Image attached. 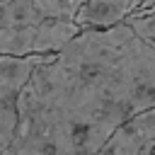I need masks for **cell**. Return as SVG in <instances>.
<instances>
[{"label": "cell", "instance_id": "obj_4", "mask_svg": "<svg viewBox=\"0 0 155 155\" xmlns=\"http://www.w3.org/2000/svg\"><path fill=\"white\" fill-rule=\"evenodd\" d=\"M155 143V109H148L121 124L97 155H153Z\"/></svg>", "mask_w": 155, "mask_h": 155}, {"label": "cell", "instance_id": "obj_2", "mask_svg": "<svg viewBox=\"0 0 155 155\" xmlns=\"http://www.w3.org/2000/svg\"><path fill=\"white\" fill-rule=\"evenodd\" d=\"M80 31L75 22L41 17L34 0H0V56L58 53Z\"/></svg>", "mask_w": 155, "mask_h": 155}, {"label": "cell", "instance_id": "obj_1", "mask_svg": "<svg viewBox=\"0 0 155 155\" xmlns=\"http://www.w3.org/2000/svg\"><path fill=\"white\" fill-rule=\"evenodd\" d=\"M148 109H155V46L126 22L85 29L34 68L5 155H97Z\"/></svg>", "mask_w": 155, "mask_h": 155}, {"label": "cell", "instance_id": "obj_6", "mask_svg": "<svg viewBox=\"0 0 155 155\" xmlns=\"http://www.w3.org/2000/svg\"><path fill=\"white\" fill-rule=\"evenodd\" d=\"M85 0H34L36 10L41 12V17L46 19H65V22H75V15L80 10Z\"/></svg>", "mask_w": 155, "mask_h": 155}, {"label": "cell", "instance_id": "obj_10", "mask_svg": "<svg viewBox=\"0 0 155 155\" xmlns=\"http://www.w3.org/2000/svg\"><path fill=\"white\" fill-rule=\"evenodd\" d=\"M153 155H155V143H153Z\"/></svg>", "mask_w": 155, "mask_h": 155}, {"label": "cell", "instance_id": "obj_5", "mask_svg": "<svg viewBox=\"0 0 155 155\" xmlns=\"http://www.w3.org/2000/svg\"><path fill=\"white\" fill-rule=\"evenodd\" d=\"M133 12V0H85L75 15V24L85 29H111Z\"/></svg>", "mask_w": 155, "mask_h": 155}, {"label": "cell", "instance_id": "obj_3", "mask_svg": "<svg viewBox=\"0 0 155 155\" xmlns=\"http://www.w3.org/2000/svg\"><path fill=\"white\" fill-rule=\"evenodd\" d=\"M53 53H34V56H0V155L10 148L17 133V102L34 68L48 61Z\"/></svg>", "mask_w": 155, "mask_h": 155}, {"label": "cell", "instance_id": "obj_8", "mask_svg": "<svg viewBox=\"0 0 155 155\" xmlns=\"http://www.w3.org/2000/svg\"><path fill=\"white\" fill-rule=\"evenodd\" d=\"M153 5H155V0H143V2H140L136 10H148V7H153ZM136 10H133V12H136Z\"/></svg>", "mask_w": 155, "mask_h": 155}, {"label": "cell", "instance_id": "obj_7", "mask_svg": "<svg viewBox=\"0 0 155 155\" xmlns=\"http://www.w3.org/2000/svg\"><path fill=\"white\" fill-rule=\"evenodd\" d=\"M126 24L145 41H155V5L148 10H136L126 17Z\"/></svg>", "mask_w": 155, "mask_h": 155}, {"label": "cell", "instance_id": "obj_9", "mask_svg": "<svg viewBox=\"0 0 155 155\" xmlns=\"http://www.w3.org/2000/svg\"><path fill=\"white\" fill-rule=\"evenodd\" d=\"M140 2H143V0H133V10H136V7L140 5Z\"/></svg>", "mask_w": 155, "mask_h": 155}, {"label": "cell", "instance_id": "obj_11", "mask_svg": "<svg viewBox=\"0 0 155 155\" xmlns=\"http://www.w3.org/2000/svg\"><path fill=\"white\" fill-rule=\"evenodd\" d=\"M150 44H153V46H155V41H150Z\"/></svg>", "mask_w": 155, "mask_h": 155}]
</instances>
